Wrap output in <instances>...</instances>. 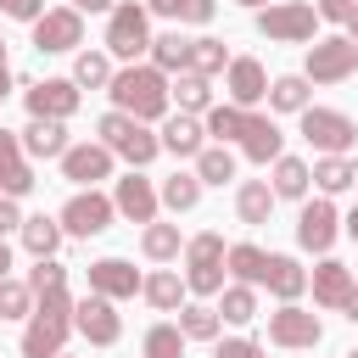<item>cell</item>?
<instances>
[{"instance_id": "cell-1", "label": "cell", "mask_w": 358, "mask_h": 358, "mask_svg": "<svg viewBox=\"0 0 358 358\" xmlns=\"http://www.w3.org/2000/svg\"><path fill=\"white\" fill-rule=\"evenodd\" d=\"M106 95H112L117 112H129V117H140V123H162L168 106H173V95H168V73H162L157 62H123V67L112 73Z\"/></svg>"}, {"instance_id": "cell-2", "label": "cell", "mask_w": 358, "mask_h": 358, "mask_svg": "<svg viewBox=\"0 0 358 358\" xmlns=\"http://www.w3.org/2000/svg\"><path fill=\"white\" fill-rule=\"evenodd\" d=\"M67 336H73V291L67 285L34 291V313L22 324V358H56L67 352Z\"/></svg>"}, {"instance_id": "cell-3", "label": "cell", "mask_w": 358, "mask_h": 358, "mask_svg": "<svg viewBox=\"0 0 358 358\" xmlns=\"http://www.w3.org/2000/svg\"><path fill=\"white\" fill-rule=\"evenodd\" d=\"M151 11H145V0H117L112 11H106V56L112 62H140V56H151Z\"/></svg>"}, {"instance_id": "cell-4", "label": "cell", "mask_w": 358, "mask_h": 358, "mask_svg": "<svg viewBox=\"0 0 358 358\" xmlns=\"http://www.w3.org/2000/svg\"><path fill=\"white\" fill-rule=\"evenodd\" d=\"M224 257H229V246H224L218 229H201V235L185 241V285H190V296H218L224 291V274H229Z\"/></svg>"}, {"instance_id": "cell-5", "label": "cell", "mask_w": 358, "mask_h": 358, "mask_svg": "<svg viewBox=\"0 0 358 358\" xmlns=\"http://www.w3.org/2000/svg\"><path fill=\"white\" fill-rule=\"evenodd\" d=\"M319 6H308V0H274V6H263L257 11V34L263 39H274V45H313L319 39Z\"/></svg>"}, {"instance_id": "cell-6", "label": "cell", "mask_w": 358, "mask_h": 358, "mask_svg": "<svg viewBox=\"0 0 358 358\" xmlns=\"http://www.w3.org/2000/svg\"><path fill=\"white\" fill-rule=\"evenodd\" d=\"M95 134H101V145H106V151H117L129 168H145V162L162 151V140L151 134V123H140V117H129V112H117V106L95 123Z\"/></svg>"}, {"instance_id": "cell-7", "label": "cell", "mask_w": 358, "mask_h": 358, "mask_svg": "<svg viewBox=\"0 0 358 358\" xmlns=\"http://www.w3.org/2000/svg\"><path fill=\"white\" fill-rule=\"evenodd\" d=\"M302 140L319 151V157H347L358 145V117L336 112V106H302Z\"/></svg>"}, {"instance_id": "cell-8", "label": "cell", "mask_w": 358, "mask_h": 358, "mask_svg": "<svg viewBox=\"0 0 358 358\" xmlns=\"http://www.w3.org/2000/svg\"><path fill=\"white\" fill-rule=\"evenodd\" d=\"M56 218H62V229H67V235L90 241V235H106V229H112L117 201H112V196H101V190L90 185V190H73V196L62 201V213H56Z\"/></svg>"}, {"instance_id": "cell-9", "label": "cell", "mask_w": 358, "mask_h": 358, "mask_svg": "<svg viewBox=\"0 0 358 358\" xmlns=\"http://www.w3.org/2000/svg\"><path fill=\"white\" fill-rule=\"evenodd\" d=\"M302 73H308V84H341V78L358 73V45H352L347 34H324V39L308 45Z\"/></svg>"}, {"instance_id": "cell-10", "label": "cell", "mask_w": 358, "mask_h": 358, "mask_svg": "<svg viewBox=\"0 0 358 358\" xmlns=\"http://www.w3.org/2000/svg\"><path fill=\"white\" fill-rule=\"evenodd\" d=\"M268 341H274V347H291V352H313V347L324 341V324H319L313 308L280 302V308L268 313Z\"/></svg>"}, {"instance_id": "cell-11", "label": "cell", "mask_w": 358, "mask_h": 358, "mask_svg": "<svg viewBox=\"0 0 358 358\" xmlns=\"http://www.w3.org/2000/svg\"><path fill=\"white\" fill-rule=\"evenodd\" d=\"M73 330L90 341V347H112L117 336H123V319H117V302L112 296H101V291H90V296H78L73 302Z\"/></svg>"}, {"instance_id": "cell-12", "label": "cell", "mask_w": 358, "mask_h": 358, "mask_svg": "<svg viewBox=\"0 0 358 358\" xmlns=\"http://www.w3.org/2000/svg\"><path fill=\"white\" fill-rule=\"evenodd\" d=\"M28 28H34V50H45V56H62V50L84 45V11H73V6H50Z\"/></svg>"}, {"instance_id": "cell-13", "label": "cell", "mask_w": 358, "mask_h": 358, "mask_svg": "<svg viewBox=\"0 0 358 358\" xmlns=\"http://www.w3.org/2000/svg\"><path fill=\"white\" fill-rule=\"evenodd\" d=\"M336 235H341V213H336V201H330V196L302 201V213H296V246L324 257V252L336 246Z\"/></svg>"}, {"instance_id": "cell-14", "label": "cell", "mask_w": 358, "mask_h": 358, "mask_svg": "<svg viewBox=\"0 0 358 358\" xmlns=\"http://www.w3.org/2000/svg\"><path fill=\"white\" fill-rule=\"evenodd\" d=\"M112 168H117V151H106L101 140H84V145H67V151H62V179L78 185V190L112 179Z\"/></svg>"}, {"instance_id": "cell-15", "label": "cell", "mask_w": 358, "mask_h": 358, "mask_svg": "<svg viewBox=\"0 0 358 358\" xmlns=\"http://www.w3.org/2000/svg\"><path fill=\"white\" fill-rule=\"evenodd\" d=\"M22 101H28V117H62V123H67L84 95H78L73 78H39V84L22 90Z\"/></svg>"}, {"instance_id": "cell-16", "label": "cell", "mask_w": 358, "mask_h": 358, "mask_svg": "<svg viewBox=\"0 0 358 358\" xmlns=\"http://www.w3.org/2000/svg\"><path fill=\"white\" fill-rule=\"evenodd\" d=\"M224 90H229L235 106L257 112V101H268V73H263V62H257V56H229V67H224Z\"/></svg>"}, {"instance_id": "cell-17", "label": "cell", "mask_w": 358, "mask_h": 358, "mask_svg": "<svg viewBox=\"0 0 358 358\" xmlns=\"http://www.w3.org/2000/svg\"><path fill=\"white\" fill-rule=\"evenodd\" d=\"M112 201H117V213H123L129 224H151V218H157V207H162V190H157L145 173H134V168H129V173L112 185Z\"/></svg>"}, {"instance_id": "cell-18", "label": "cell", "mask_w": 358, "mask_h": 358, "mask_svg": "<svg viewBox=\"0 0 358 358\" xmlns=\"http://www.w3.org/2000/svg\"><path fill=\"white\" fill-rule=\"evenodd\" d=\"M39 179H34V157L22 151V134H11V129H0V196H28Z\"/></svg>"}, {"instance_id": "cell-19", "label": "cell", "mask_w": 358, "mask_h": 358, "mask_svg": "<svg viewBox=\"0 0 358 358\" xmlns=\"http://www.w3.org/2000/svg\"><path fill=\"white\" fill-rule=\"evenodd\" d=\"M235 145H241L246 162H257V168H268L274 157H285V134H280V123H274L268 112H246V129H241Z\"/></svg>"}, {"instance_id": "cell-20", "label": "cell", "mask_w": 358, "mask_h": 358, "mask_svg": "<svg viewBox=\"0 0 358 358\" xmlns=\"http://www.w3.org/2000/svg\"><path fill=\"white\" fill-rule=\"evenodd\" d=\"M140 285H145V274H140L129 257H95V263H90V291H101V296H112V302L134 296Z\"/></svg>"}, {"instance_id": "cell-21", "label": "cell", "mask_w": 358, "mask_h": 358, "mask_svg": "<svg viewBox=\"0 0 358 358\" xmlns=\"http://www.w3.org/2000/svg\"><path fill=\"white\" fill-rule=\"evenodd\" d=\"M308 285H313V308H324V313H341V302L352 296V268L347 263H336V257H319V268L308 274Z\"/></svg>"}, {"instance_id": "cell-22", "label": "cell", "mask_w": 358, "mask_h": 358, "mask_svg": "<svg viewBox=\"0 0 358 358\" xmlns=\"http://www.w3.org/2000/svg\"><path fill=\"white\" fill-rule=\"evenodd\" d=\"M67 145H73V140H67V123H62V117H28V129H22V151H28L34 162H62Z\"/></svg>"}, {"instance_id": "cell-23", "label": "cell", "mask_w": 358, "mask_h": 358, "mask_svg": "<svg viewBox=\"0 0 358 358\" xmlns=\"http://www.w3.org/2000/svg\"><path fill=\"white\" fill-rule=\"evenodd\" d=\"M162 151H173V157H201V145H207V123L196 117V112H173V117H162Z\"/></svg>"}, {"instance_id": "cell-24", "label": "cell", "mask_w": 358, "mask_h": 358, "mask_svg": "<svg viewBox=\"0 0 358 358\" xmlns=\"http://www.w3.org/2000/svg\"><path fill=\"white\" fill-rule=\"evenodd\" d=\"M268 168H274V173H268V185H274V196H280V201H308L313 168H308L302 157H291V151H285V157H274Z\"/></svg>"}, {"instance_id": "cell-25", "label": "cell", "mask_w": 358, "mask_h": 358, "mask_svg": "<svg viewBox=\"0 0 358 358\" xmlns=\"http://www.w3.org/2000/svg\"><path fill=\"white\" fill-rule=\"evenodd\" d=\"M263 291H274L280 302H296V296L308 291V268H302L296 257H285V252H268V274H263Z\"/></svg>"}, {"instance_id": "cell-26", "label": "cell", "mask_w": 358, "mask_h": 358, "mask_svg": "<svg viewBox=\"0 0 358 358\" xmlns=\"http://www.w3.org/2000/svg\"><path fill=\"white\" fill-rule=\"evenodd\" d=\"M168 95H173V106L179 112H196V117H207L213 112V78H201V73H173L168 78Z\"/></svg>"}, {"instance_id": "cell-27", "label": "cell", "mask_w": 358, "mask_h": 358, "mask_svg": "<svg viewBox=\"0 0 358 358\" xmlns=\"http://www.w3.org/2000/svg\"><path fill=\"white\" fill-rule=\"evenodd\" d=\"M274 201H280V196H274V185H268V179H241V190H235V218L257 229V224H268Z\"/></svg>"}, {"instance_id": "cell-28", "label": "cell", "mask_w": 358, "mask_h": 358, "mask_svg": "<svg viewBox=\"0 0 358 358\" xmlns=\"http://www.w3.org/2000/svg\"><path fill=\"white\" fill-rule=\"evenodd\" d=\"M140 296H145L157 313H179V308H185V296H190V285L179 280V268H157V274H145Z\"/></svg>"}, {"instance_id": "cell-29", "label": "cell", "mask_w": 358, "mask_h": 358, "mask_svg": "<svg viewBox=\"0 0 358 358\" xmlns=\"http://www.w3.org/2000/svg\"><path fill=\"white\" fill-rule=\"evenodd\" d=\"M17 235H22V246H28L34 257H56L67 229H62V218H45V213H34V218H22V229H17Z\"/></svg>"}, {"instance_id": "cell-30", "label": "cell", "mask_w": 358, "mask_h": 358, "mask_svg": "<svg viewBox=\"0 0 358 358\" xmlns=\"http://www.w3.org/2000/svg\"><path fill=\"white\" fill-rule=\"evenodd\" d=\"M140 252H145L151 263H173V257L185 252V235H179V224H162V218H151V224L140 229Z\"/></svg>"}, {"instance_id": "cell-31", "label": "cell", "mask_w": 358, "mask_h": 358, "mask_svg": "<svg viewBox=\"0 0 358 358\" xmlns=\"http://www.w3.org/2000/svg\"><path fill=\"white\" fill-rule=\"evenodd\" d=\"M308 95H313V90H308V73H280V78H268V112H302V106H313Z\"/></svg>"}, {"instance_id": "cell-32", "label": "cell", "mask_w": 358, "mask_h": 358, "mask_svg": "<svg viewBox=\"0 0 358 358\" xmlns=\"http://www.w3.org/2000/svg\"><path fill=\"white\" fill-rule=\"evenodd\" d=\"M313 185H319V196H341V190L358 185V162L352 157H319L313 162Z\"/></svg>"}, {"instance_id": "cell-33", "label": "cell", "mask_w": 358, "mask_h": 358, "mask_svg": "<svg viewBox=\"0 0 358 358\" xmlns=\"http://www.w3.org/2000/svg\"><path fill=\"white\" fill-rule=\"evenodd\" d=\"M218 319H224V324H252V319H257V285H246V280L224 285V291H218Z\"/></svg>"}, {"instance_id": "cell-34", "label": "cell", "mask_w": 358, "mask_h": 358, "mask_svg": "<svg viewBox=\"0 0 358 358\" xmlns=\"http://www.w3.org/2000/svg\"><path fill=\"white\" fill-rule=\"evenodd\" d=\"M112 73H117V67H112V56H106V50H78L67 78H73L78 90H106V84H112Z\"/></svg>"}, {"instance_id": "cell-35", "label": "cell", "mask_w": 358, "mask_h": 358, "mask_svg": "<svg viewBox=\"0 0 358 358\" xmlns=\"http://www.w3.org/2000/svg\"><path fill=\"white\" fill-rule=\"evenodd\" d=\"M145 11H151V17H168V22H179V28H185V22L201 28V22H213L218 0H145Z\"/></svg>"}, {"instance_id": "cell-36", "label": "cell", "mask_w": 358, "mask_h": 358, "mask_svg": "<svg viewBox=\"0 0 358 358\" xmlns=\"http://www.w3.org/2000/svg\"><path fill=\"white\" fill-rule=\"evenodd\" d=\"M201 190H207V185H201L196 168H190V173H168V179H162V207H168V213H190V207L201 201Z\"/></svg>"}, {"instance_id": "cell-37", "label": "cell", "mask_w": 358, "mask_h": 358, "mask_svg": "<svg viewBox=\"0 0 358 358\" xmlns=\"http://www.w3.org/2000/svg\"><path fill=\"white\" fill-rule=\"evenodd\" d=\"M224 268H229L235 280H246V285H263V274H268V252L252 246V241H241V246H229Z\"/></svg>"}, {"instance_id": "cell-38", "label": "cell", "mask_w": 358, "mask_h": 358, "mask_svg": "<svg viewBox=\"0 0 358 358\" xmlns=\"http://www.w3.org/2000/svg\"><path fill=\"white\" fill-rule=\"evenodd\" d=\"M179 330H185L190 341H218L224 319H218V308H207V302H185V308H179Z\"/></svg>"}, {"instance_id": "cell-39", "label": "cell", "mask_w": 358, "mask_h": 358, "mask_svg": "<svg viewBox=\"0 0 358 358\" xmlns=\"http://www.w3.org/2000/svg\"><path fill=\"white\" fill-rule=\"evenodd\" d=\"M185 347H190V336L179 330V319H173V324H151L145 341H140L145 358H185Z\"/></svg>"}, {"instance_id": "cell-40", "label": "cell", "mask_w": 358, "mask_h": 358, "mask_svg": "<svg viewBox=\"0 0 358 358\" xmlns=\"http://www.w3.org/2000/svg\"><path fill=\"white\" fill-rule=\"evenodd\" d=\"M151 62H157L162 73H185V62H190V39H185L179 28L157 34V39H151Z\"/></svg>"}, {"instance_id": "cell-41", "label": "cell", "mask_w": 358, "mask_h": 358, "mask_svg": "<svg viewBox=\"0 0 358 358\" xmlns=\"http://www.w3.org/2000/svg\"><path fill=\"white\" fill-rule=\"evenodd\" d=\"M201 123H207V134H213L218 145H235V140H241V129H246V106L224 101V106H213V112H207Z\"/></svg>"}, {"instance_id": "cell-42", "label": "cell", "mask_w": 358, "mask_h": 358, "mask_svg": "<svg viewBox=\"0 0 358 358\" xmlns=\"http://www.w3.org/2000/svg\"><path fill=\"white\" fill-rule=\"evenodd\" d=\"M196 173H201V185H229L235 179V151L229 145H201Z\"/></svg>"}, {"instance_id": "cell-43", "label": "cell", "mask_w": 358, "mask_h": 358, "mask_svg": "<svg viewBox=\"0 0 358 358\" xmlns=\"http://www.w3.org/2000/svg\"><path fill=\"white\" fill-rule=\"evenodd\" d=\"M190 73H201V78H213V73H224L229 67V50H224V39H190V62H185Z\"/></svg>"}, {"instance_id": "cell-44", "label": "cell", "mask_w": 358, "mask_h": 358, "mask_svg": "<svg viewBox=\"0 0 358 358\" xmlns=\"http://www.w3.org/2000/svg\"><path fill=\"white\" fill-rule=\"evenodd\" d=\"M34 313V285L28 280H0V319H28Z\"/></svg>"}, {"instance_id": "cell-45", "label": "cell", "mask_w": 358, "mask_h": 358, "mask_svg": "<svg viewBox=\"0 0 358 358\" xmlns=\"http://www.w3.org/2000/svg\"><path fill=\"white\" fill-rule=\"evenodd\" d=\"M213 358H263V347H257L252 336H224V341L213 347Z\"/></svg>"}, {"instance_id": "cell-46", "label": "cell", "mask_w": 358, "mask_h": 358, "mask_svg": "<svg viewBox=\"0 0 358 358\" xmlns=\"http://www.w3.org/2000/svg\"><path fill=\"white\" fill-rule=\"evenodd\" d=\"M50 6L45 0H0V17H11V22H39Z\"/></svg>"}, {"instance_id": "cell-47", "label": "cell", "mask_w": 358, "mask_h": 358, "mask_svg": "<svg viewBox=\"0 0 358 358\" xmlns=\"http://www.w3.org/2000/svg\"><path fill=\"white\" fill-rule=\"evenodd\" d=\"M11 229H22V207H17V196H0V235H11Z\"/></svg>"}, {"instance_id": "cell-48", "label": "cell", "mask_w": 358, "mask_h": 358, "mask_svg": "<svg viewBox=\"0 0 358 358\" xmlns=\"http://www.w3.org/2000/svg\"><path fill=\"white\" fill-rule=\"evenodd\" d=\"M352 6H358V0H319V17H324V22H347Z\"/></svg>"}, {"instance_id": "cell-49", "label": "cell", "mask_w": 358, "mask_h": 358, "mask_svg": "<svg viewBox=\"0 0 358 358\" xmlns=\"http://www.w3.org/2000/svg\"><path fill=\"white\" fill-rule=\"evenodd\" d=\"M67 6H73V11H112L117 0H67Z\"/></svg>"}, {"instance_id": "cell-50", "label": "cell", "mask_w": 358, "mask_h": 358, "mask_svg": "<svg viewBox=\"0 0 358 358\" xmlns=\"http://www.w3.org/2000/svg\"><path fill=\"white\" fill-rule=\"evenodd\" d=\"M341 313H347V319H352V324H358V285H352V296H347V302H341Z\"/></svg>"}, {"instance_id": "cell-51", "label": "cell", "mask_w": 358, "mask_h": 358, "mask_svg": "<svg viewBox=\"0 0 358 358\" xmlns=\"http://www.w3.org/2000/svg\"><path fill=\"white\" fill-rule=\"evenodd\" d=\"M11 274V246H6V235H0V280Z\"/></svg>"}, {"instance_id": "cell-52", "label": "cell", "mask_w": 358, "mask_h": 358, "mask_svg": "<svg viewBox=\"0 0 358 358\" xmlns=\"http://www.w3.org/2000/svg\"><path fill=\"white\" fill-rule=\"evenodd\" d=\"M347 39L358 45V6H352V17H347Z\"/></svg>"}, {"instance_id": "cell-53", "label": "cell", "mask_w": 358, "mask_h": 358, "mask_svg": "<svg viewBox=\"0 0 358 358\" xmlns=\"http://www.w3.org/2000/svg\"><path fill=\"white\" fill-rule=\"evenodd\" d=\"M6 95H11V73H0V106H6Z\"/></svg>"}, {"instance_id": "cell-54", "label": "cell", "mask_w": 358, "mask_h": 358, "mask_svg": "<svg viewBox=\"0 0 358 358\" xmlns=\"http://www.w3.org/2000/svg\"><path fill=\"white\" fill-rule=\"evenodd\" d=\"M347 235H352V241H358V207H352V213H347Z\"/></svg>"}, {"instance_id": "cell-55", "label": "cell", "mask_w": 358, "mask_h": 358, "mask_svg": "<svg viewBox=\"0 0 358 358\" xmlns=\"http://www.w3.org/2000/svg\"><path fill=\"white\" fill-rule=\"evenodd\" d=\"M0 73H11V62H6V39H0Z\"/></svg>"}, {"instance_id": "cell-56", "label": "cell", "mask_w": 358, "mask_h": 358, "mask_svg": "<svg viewBox=\"0 0 358 358\" xmlns=\"http://www.w3.org/2000/svg\"><path fill=\"white\" fill-rule=\"evenodd\" d=\"M241 6H252V11H263V6H268V0H241Z\"/></svg>"}, {"instance_id": "cell-57", "label": "cell", "mask_w": 358, "mask_h": 358, "mask_svg": "<svg viewBox=\"0 0 358 358\" xmlns=\"http://www.w3.org/2000/svg\"><path fill=\"white\" fill-rule=\"evenodd\" d=\"M347 358H358V347H352V352H347Z\"/></svg>"}, {"instance_id": "cell-58", "label": "cell", "mask_w": 358, "mask_h": 358, "mask_svg": "<svg viewBox=\"0 0 358 358\" xmlns=\"http://www.w3.org/2000/svg\"><path fill=\"white\" fill-rule=\"evenodd\" d=\"M56 358H67V352H56Z\"/></svg>"}, {"instance_id": "cell-59", "label": "cell", "mask_w": 358, "mask_h": 358, "mask_svg": "<svg viewBox=\"0 0 358 358\" xmlns=\"http://www.w3.org/2000/svg\"><path fill=\"white\" fill-rule=\"evenodd\" d=\"M352 280H358V268H352Z\"/></svg>"}]
</instances>
